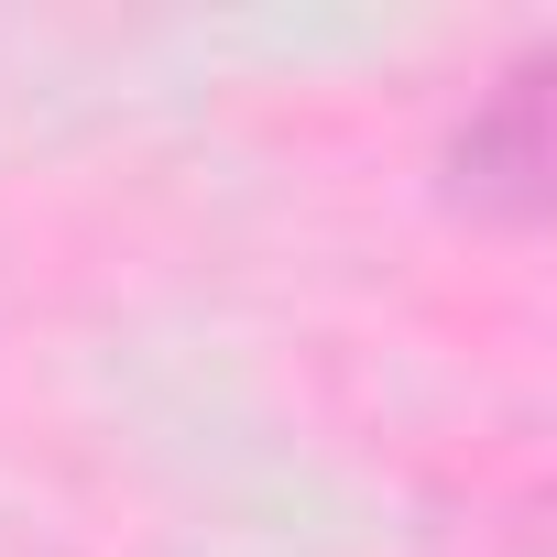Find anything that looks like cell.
Returning <instances> with one entry per match:
<instances>
[{
    "mask_svg": "<svg viewBox=\"0 0 557 557\" xmlns=\"http://www.w3.org/2000/svg\"><path fill=\"white\" fill-rule=\"evenodd\" d=\"M546 77H557V45H524L503 55L470 110L448 121L437 143V197L470 219V230H535L546 219Z\"/></svg>",
    "mask_w": 557,
    "mask_h": 557,
    "instance_id": "1",
    "label": "cell"
}]
</instances>
